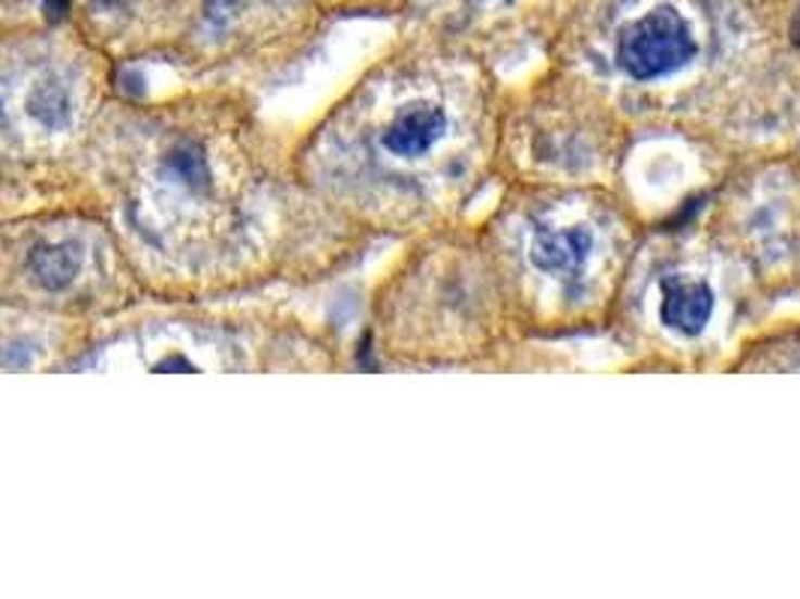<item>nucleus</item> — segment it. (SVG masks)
<instances>
[{"label":"nucleus","mask_w":800,"mask_h":599,"mask_svg":"<svg viewBox=\"0 0 800 599\" xmlns=\"http://www.w3.org/2000/svg\"><path fill=\"white\" fill-rule=\"evenodd\" d=\"M156 300H238L342 273L369 246L318 204L250 90L126 93L88 177Z\"/></svg>","instance_id":"obj_1"},{"label":"nucleus","mask_w":800,"mask_h":599,"mask_svg":"<svg viewBox=\"0 0 800 599\" xmlns=\"http://www.w3.org/2000/svg\"><path fill=\"white\" fill-rule=\"evenodd\" d=\"M507 88L477 51H396L291 141L294 171L369 246L465 222L498 183Z\"/></svg>","instance_id":"obj_2"},{"label":"nucleus","mask_w":800,"mask_h":599,"mask_svg":"<svg viewBox=\"0 0 800 599\" xmlns=\"http://www.w3.org/2000/svg\"><path fill=\"white\" fill-rule=\"evenodd\" d=\"M528 348L477 219L405 240L369 297L363 354L376 369H495Z\"/></svg>","instance_id":"obj_3"},{"label":"nucleus","mask_w":800,"mask_h":599,"mask_svg":"<svg viewBox=\"0 0 800 599\" xmlns=\"http://www.w3.org/2000/svg\"><path fill=\"white\" fill-rule=\"evenodd\" d=\"M129 90L105 51L25 39L0 69L3 216L85 201L93 156Z\"/></svg>","instance_id":"obj_4"},{"label":"nucleus","mask_w":800,"mask_h":599,"mask_svg":"<svg viewBox=\"0 0 800 599\" xmlns=\"http://www.w3.org/2000/svg\"><path fill=\"white\" fill-rule=\"evenodd\" d=\"M477 225L528 345L582 330L609 300L624 222L591 183H498Z\"/></svg>","instance_id":"obj_5"},{"label":"nucleus","mask_w":800,"mask_h":599,"mask_svg":"<svg viewBox=\"0 0 800 599\" xmlns=\"http://www.w3.org/2000/svg\"><path fill=\"white\" fill-rule=\"evenodd\" d=\"M339 342L291 309L238 300H156L102 321L63 372H333Z\"/></svg>","instance_id":"obj_6"},{"label":"nucleus","mask_w":800,"mask_h":599,"mask_svg":"<svg viewBox=\"0 0 800 599\" xmlns=\"http://www.w3.org/2000/svg\"><path fill=\"white\" fill-rule=\"evenodd\" d=\"M148 297L112 225L90 201H63L3 216V313L93 330Z\"/></svg>","instance_id":"obj_7"},{"label":"nucleus","mask_w":800,"mask_h":599,"mask_svg":"<svg viewBox=\"0 0 800 599\" xmlns=\"http://www.w3.org/2000/svg\"><path fill=\"white\" fill-rule=\"evenodd\" d=\"M600 90L558 66L510 85L500 117L498 183H591L612 138Z\"/></svg>","instance_id":"obj_8"},{"label":"nucleus","mask_w":800,"mask_h":599,"mask_svg":"<svg viewBox=\"0 0 800 599\" xmlns=\"http://www.w3.org/2000/svg\"><path fill=\"white\" fill-rule=\"evenodd\" d=\"M699 58L693 22L675 3H653L614 30L602 69L614 73L626 90L669 85Z\"/></svg>","instance_id":"obj_9"},{"label":"nucleus","mask_w":800,"mask_h":599,"mask_svg":"<svg viewBox=\"0 0 800 599\" xmlns=\"http://www.w3.org/2000/svg\"><path fill=\"white\" fill-rule=\"evenodd\" d=\"M716 313L711 282L687 273H663L657 279V324L677 339L701 336Z\"/></svg>","instance_id":"obj_10"},{"label":"nucleus","mask_w":800,"mask_h":599,"mask_svg":"<svg viewBox=\"0 0 800 599\" xmlns=\"http://www.w3.org/2000/svg\"><path fill=\"white\" fill-rule=\"evenodd\" d=\"M791 39L800 46V13L795 15V22H791Z\"/></svg>","instance_id":"obj_11"},{"label":"nucleus","mask_w":800,"mask_h":599,"mask_svg":"<svg viewBox=\"0 0 800 599\" xmlns=\"http://www.w3.org/2000/svg\"><path fill=\"white\" fill-rule=\"evenodd\" d=\"M495 3H498V7H504V10H507V7H519V3H522V0H495Z\"/></svg>","instance_id":"obj_12"}]
</instances>
